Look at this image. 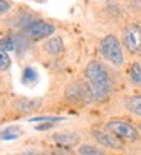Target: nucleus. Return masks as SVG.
Listing matches in <instances>:
<instances>
[{
  "mask_svg": "<svg viewBox=\"0 0 141 155\" xmlns=\"http://www.w3.org/2000/svg\"><path fill=\"white\" fill-rule=\"evenodd\" d=\"M86 84L90 91L93 101H103L112 92V81L106 66L97 60H92L87 63L84 69Z\"/></svg>",
  "mask_w": 141,
  "mask_h": 155,
  "instance_id": "nucleus-1",
  "label": "nucleus"
},
{
  "mask_svg": "<svg viewBox=\"0 0 141 155\" xmlns=\"http://www.w3.org/2000/svg\"><path fill=\"white\" fill-rule=\"evenodd\" d=\"M100 54L103 55L104 60H107L109 63H112L113 66L120 68L124 64V54H123V48L121 43L118 40V37L113 34H107L100 40Z\"/></svg>",
  "mask_w": 141,
  "mask_h": 155,
  "instance_id": "nucleus-2",
  "label": "nucleus"
},
{
  "mask_svg": "<svg viewBox=\"0 0 141 155\" xmlns=\"http://www.w3.org/2000/svg\"><path fill=\"white\" fill-rule=\"evenodd\" d=\"M106 129L110 130L112 134H115L118 138L121 140H127V141H135L139 138V132L138 129L127 123L126 120H121V118H112L106 123Z\"/></svg>",
  "mask_w": 141,
  "mask_h": 155,
  "instance_id": "nucleus-3",
  "label": "nucleus"
},
{
  "mask_svg": "<svg viewBox=\"0 0 141 155\" xmlns=\"http://www.w3.org/2000/svg\"><path fill=\"white\" fill-rule=\"evenodd\" d=\"M123 45L124 48L133 54H141V26L136 23H130L123 29Z\"/></svg>",
  "mask_w": 141,
  "mask_h": 155,
  "instance_id": "nucleus-4",
  "label": "nucleus"
},
{
  "mask_svg": "<svg viewBox=\"0 0 141 155\" xmlns=\"http://www.w3.org/2000/svg\"><path fill=\"white\" fill-rule=\"evenodd\" d=\"M23 32H25L28 37L31 38H35V40H41V38H46L49 37L55 32V26L52 23H48V21L44 20H32L31 23L23 29Z\"/></svg>",
  "mask_w": 141,
  "mask_h": 155,
  "instance_id": "nucleus-5",
  "label": "nucleus"
},
{
  "mask_svg": "<svg viewBox=\"0 0 141 155\" xmlns=\"http://www.w3.org/2000/svg\"><path fill=\"white\" fill-rule=\"evenodd\" d=\"M92 137L95 138V141L106 147V149H112V150H120L123 149V140L118 138L115 134H112L107 129H95L92 132Z\"/></svg>",
  "mask_w": 141,
  "mask_h": 155,
  "instance_id": "nucleus-6",
  "label": "nucleus"
},
{
  "mask_svg": "<svg viewBox=\"0 0 141 155\" xmlns=\"http://www.w3.org/2000/svg\"><path fill=\"white\" fill-rule=\"evenodd\" d=\"M66 98L69 101L78 103V101H89V100H92V95H90V91H89L87 84L83 86L80 83H74V84H70L67 87Z\"/></svg>",
  "mask_w": 141,
  "mask_h": 155,
  "instance_id": "nucleus-7",
  "label": "nucleus"
},
{
  "mask_svg": "<svg viewBox=\"0 0 141 155\" xmlns=\"http://www.w3.org/2000/svg\"><path fill=\"white\" fill-rule=\"evenodd\" d=\"M52 140L61 147H74L80 144V135L77 132H70V130L52 134Z\"/></svg>",
  "mask_w": 141,
  "mask_h": 155,
  "instance_id": "nucleus-8",
  "label": "nucleus"
},
{
  "mask_svg": "<svg viewBox=\"0 0 141 155\" xmlns=\"http://www.w3.org/2000/svg\"><path fill=\"white\" fill-rule=\"evenodd\" d=\"M40 104H41L40 98H18L15 103V109L20 114H29V112L37 110Z\"/></svg>",
  "mask_w": 141,
  "mask_h": 155,
  "instance_id": "nucleus-9",
  "label": "nucleus"
},
{
  "mask_svg": "<svg viewBox=\"0 0 141 155\" xmlns=\"http://www.w3.org/2000/svg\"><path fill=\"white\" fill-rule=\"evenodd\" d=\"M43 49L48 52L49 55H60L64 49V45H63V40L61 37H51L49 40H46L44 41V45H43Z\"/></svg>",
  "mask_w": 141,
  "mask_h": 155,
  "instance_id": "nucleus-10",
  "label": "nucleus"
},
{
  "mask_svg": "<svg viewBox=\"0 0 141 155\" xmlns=\"http://www.w3.org/2000/svg\"><path fill=\"white\" fill-rule=\"evenodd\" d=\"M126 109L135 117L141 118V94H133L126 98Z\"/></svg>",
  "mask_w": 141,
  "mask_h": 155,
  "instance_id": "nucleus-11",
  "label": "nucleus"
},
{
  "mask_svg": "<svg viewBox=\"0 0 141 155\" xmlns=\"http://www.w3.org/2000/svg\"><path fill=\"white\" fill-rule=\"evenodd\" d=\"M129 81L135 87H141V63L133 61L129 68Z\"/></svg>",
  "mask_w": 141,
  "mask_h": 155,
  "instance_id": "nucleus-12",
  "label": "nucleus"
},
{
  "mask_svg": "<svg viewBox=\"0 0 141 155\" xmlns=\"http://www.w3.org/2000/svg\"><path fill=\"white\" fill-rule=\"evenodd\" d=\"M77 152L78 155H107L103 147L93 146V144H80Z\"/></svg>",
  "mask_w": 141,
  "mask_h": 155,
  "instance_id": "nucleus-13",
  "label": "nucleus"
},
{
  "mask_svg": "<svg viewBox=\"0 0 141 155\" xmlns=\"http://www.w3.org/2000/svg\"><path fill=\"white\" fill-rule=\"evenodd\" d=\"M14 38V45H15V51L18 54H23L28 48H29V37L26 34H17L12 37Z\"/></svg>",
  "mask_w": 141,
  "mask_h": 155,
  "instance_id": "nucleus-14",
  "label": "nucleus"
},
{
  "mask_svg": "<svg viewBox=\"0 0 141 155\" xmlns=\"http://www.w3.org/2000/svg\"><path fill=\"white\" fill-rule=\"evenodd\" d=\"M37 78H38V75H37V71H35L34 68H31V66L25 68V71H23V77H21L23 83H26V84H32V83H35V81H37Z\"/></svg>",
  "mask_w": 141,
  "mask_h": 155,
  "instance_id": "nucleus-15",
  "label": "nucleus"
},
{
  "mask_svg": "<svg viewBox=\"0 0 141 155\" xmlns=\"http://www.w3.org/2000/svg\"><path fill=\"white\" fill-rule=\"evenodd\" d=\"M11 66V58L8 55V51H5L0 46V71H8Z\"/></svg>",
  "mask_w": 141,
  "mask_h": 155,
  "instance_id": "nucleus-16",
  "label": "nucleus"
},
{
  "mask_svg": "<svg viewBox=\"0 0 141 155\" xmlns=\"http://www.w3.org/2000/svg\"><path fill=\"white\" fill-rule=\"evenodd\" d=\"M0 46H2L5 51H15V45H14V38L12 37H3L0 38Z\"/></svg>",
  "mask_w": 141,
  "mask_h": 155,
  "instance_id": "nucleus-17",
  "label": "nucleus"
},
{
  "mask_svg": "<svg viewBox=\"0 0 141 155\" xmlns=\"http://www.w3.org/2000/svg\"><path fill=\"white\" fill-rule=\"evenodd\" d=\"M18 132H15L14 129H8V130H3V132H0V138L2 140H15L18 138Z\"/></svg>",
  "mask_w": 141,
  "mask_h": 155,
  "instance_id": "nucleus-18",
  "label": "nucleus"
},
{
  "mask_svg": "<svg viewBox=\"0 0 141 155\" xmlns=\"http://www.w3.org/2000/svg\"><path fill=\"white\" fill-rule=\"evenodd\" d=\"M60 120H63L61 117H37V118H31L29 121H32V123H35V121H51V123H54V121H60Z\"/></svg>",
  "mask_w": 141,
  "mask_h": 155,
  "instance_id": "nucleus-19",
  "label": "nucleus"
},
{
  "mask_svg": "<svg viewBox=\"0 0 141 155\" xmlns=\"http://www.w3.org/2000/svg\"><path fill=\"white\" fill-rule=\"evenodd\" d=\"M9 9H11V3L8 2V0H0V15L6 14Z\"/></svg>",
  "mask_w": 141,
  "mask_h": 155,
  "instance_id": "nucleus-20",
  "label": "nucleus"
},
{
  "mask_svg": "<svg viewBox=\"0 0 141 155\" xmlns=\"http://www.w3.org/2000/svg\"><path fill=\"white\" fill-rule=\"evenodd\" d=\"M52 127V123L51 121H46V123H41V124H37L35 129L37 130H49Z\"/></svg>",
  "mask_w": 141,
  "mask_h": 155,
  "instance_id": "nucleus-21",
  "label": "nucleus"
},
{
  "mask_svg": "<svg viewBox=\"0 0 141 155\" xmlns=\"http://www.w3.org/2000/svg\"><path fill=\"white\" fill-rule=\"evenodd\" d=\"M20 155H44V153L37 152V150H26V152H21Z\"/></svg>",
  "mask_w": 141,
  "mask_h": 155,
  "instance_id": "nucleus-22",
  "label": "nucleus"
},
{
  "mask_svg": "<svg viewBox=\"0 0 141 155\" xmlns=\"http://www.w3.org/2000/svg\"><path fill=\"white\" fill-rule=\"evenodd\" d=\"M48 155H69V153H66V152H63V150H52V152H49Z\"/></svg>",
  "mask_w": 141,
  "mask_h": 155,
  "instance_id": "nucleus-23",
  "label": "nucleus"
},
{
  "mask_svg": "<svg viewBox=\"0 0 141 155\" xmlns=\"http://www.w3.org/2000/svg\"><path fill=\"white\" fill-rule=\"evenodd\" d=\"M136 129H138V132H139V135H141V123H139V124L136 126Z\"/></svg>",
  "mask_w": 141,
  "mask_h": 155,
  "instance_id": "nucleus-24",
  "label": "nucleus"
}]
</instances>
